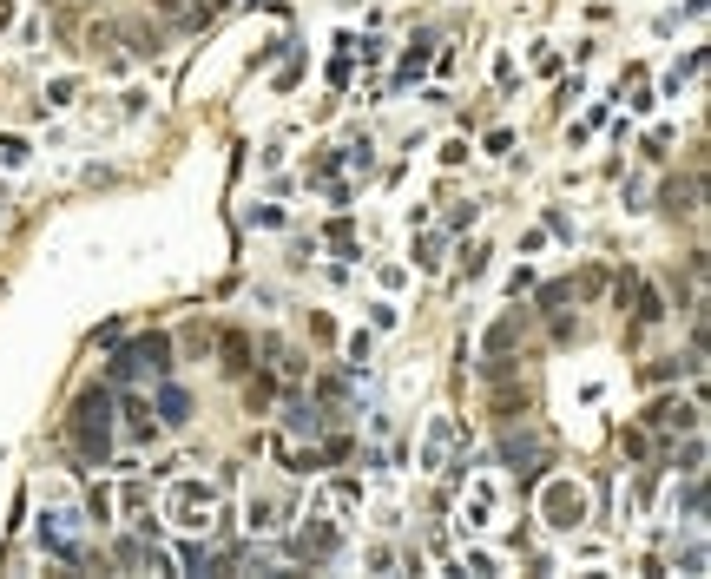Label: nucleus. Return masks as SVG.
Segmentation results:
<instances>
[{
  "label": "nucleus",
  "instance_id": "f257e3e1",
  "mask_svg": "<svg viewBox=\"0 0 711 579\" xmlns=\"http://www.w3.org/2000/svg\"><path fill=\"white\" fill-rule=\"evenodd\" d=\"M73 448L86 461H106L112 448V389H86L73 402Z\"/></svg>",
  "mask_w": 711,
  "mask_h": 579
},
{
  "label": "nucleus",
  "instance_id": "f03ea898",
  "mask_svg": "<svg viewBox=\"0 0 711 579\" xmlns=\"http://www.w3.org/2000/svg\"><path fill=\"white\" fill-rule=\"evenodd\" d=\"M119 349V356H112V369L106 376L112 382H139V376H165V369H172V336H139V343H112Z\"/></svg>",
  "mask_w": 711,
  "mask_h": 579
},
{
  "label": "nucleus",
  "instance_id": "7ed1b4c3",
  "mask_svg": "<svg viewBox=\"0 0 711 579\" xmlns=\"http://www.w3.org/2000/svg\"><path fill=\"white\" fill-rule=\"evenodd\" d=\"M540 514H547V527L567 533V527H580V520H586V494L573 481H553L547 494H540Z\"/></svg>",
  "mask_w": 711,
  "mask_h": 579
},
{
  "label": "nucleus",
  "instance_id": "20e7f679",
  "mask_svg": "<svg viewBox=\"0 0 711 579\" xmlns=\"http://www.w3.org/2000/svg\"><path fill=\"white\" fill-rule=\"evenodd\" d=\"M211 507H218V494H211L205 481H178L172 487V520H178V527H205Z\"/></svg>",
  "mask_w": 711,
  "mask_h": 579
},
{
  "label": "nucleus",
  "instance_id": "39448f33",
  "mask_svg": "<svg viewBox=\"0 0 711 579\" xmlns=\"http://www.w3.org/2000/svg\"><path fill=\"white\" fill-rule=\"evenodd\" d=\"M40 533H47V547L60 553V560H86V553H79V514H73V507H47Z\"/></svg>",
  "mask_w": 711,
  "mask_h": 579
},
{
  "label": "nucleus",
  "instance_id": "423d86ee",
  "mask_svg": "<svg viewBox=\"0 0 711 579\" xmlns=\"http://www.w3.org/2000/svg\"><path fill=\"white\" fill-rule=\"evenodd\" d=\"M501 461L514 474H540V461H547V441L540 435H501Z\"/></svg>",
  "mask_w": 711,
  "mask_h": 579
},
{
  "label": "nucleus",
  "instance_id": "0eeeda50",
  "mask_svg": "<svg viewBox=\"0 0 711 579\" xmlns=\"http://www.w3.org/2000/svg\"><path fill=\"white\" fill-rule=\"evenodd\" d=\"M336 547H343V533H336L330 520H310V527L297 533V553H303V560H330Z\"/></svg>",
  "mask_w": 711,
  "mask_h": 579
},
{
  "label": "nucleus",
  "instance_id": "6e6552de",
  "mask_svg": "<svg viewBox=\"0 0 711 579\" xmlns=\"http://www.w3.org/2000/svg\"><path fill=\"white\" fill-rule=\"evenodd\" d=\"M521 329H527V310H514V316H501V323L488 329V356H507V349L521 343Z\"/></svg>",
  "mask_w": 711,
  "mask_h": 579
},
{
  "label": "nucleus",
  "instance_id": "1a4fd4ad",
  "mask_svg": "<svg viewBox=\"0 0 711 579\" xmlns=\"http://www.w3.org/2000/svg\"><path fill=\"white\" fill-rule=\"evenodd\" d=\"M646 422H652V428H698V408H685V402H659Z\"/></svg>",
  "mask_w": 711,
  "mask_h": 579
},
{
  "label": "nucleus",
  "instance_id": "9d476101",
  "mask_svg": "<svg viewBox=\"0 0 711 579\" xmlns=\"http://www.w3.org/2000/svg\"><path fill=\"white\" fill-rule=\"evenodd\" d=\"M191 415V395L178 389V382H165V389H158V422H185Z\"/></svg>",
  "mask_w": 711,
  "mask_h": 579
},
{
  "label": "nucleus",
  "instance_id": "9b49d317",
  "mask_svg": "<svg viewBox=\"0 0 711 579\" xmlns=\"http://www.w3.org/2000/svg\"><path fill=\"white\" fill-rule=\"evenodd\" d=\"M284 415H290V435H316V428H323V422H316V408H303V402H290Z\"/></svg>",
  "mask_w": 711,
  "mask_h": 579
},
{
  "label": "nucleus",
  "instance_id": "f8f14e48",
  "mask_svg": "<svg viewBox=\"0 0 711 579\" xmlns=\"http://www.w3.org/2000/svg\"><path fill=\"white\" fill-rule=\"evenodd\" d=\"M251 527H257V533L277 527V501H251Z\"/></svg>",
  "mask_w": 711,
  "mask_h": 579
},
{
  "label": "nucleus",
  "instance_id": "ddd939ff",
  "mask_svg": "<svg viewBox=\"0 0 711 579\" xmlns=\"http://www.w3.org/2000/svg\"><path fill=\"white\" fill-rule=\"evenodd\" d=\"M126 422H132V435H152V408H145V402H126Z\"/></svg>",
  "mask_w": 711,
  "mask_h": 579
},
{
  "label": "nucleus",
  "instance_id": "4468645a",
  "mask_svg": "<svg viewBox=\"0 0 711 579\" xmlns=\"http://www.w3.org/2000/svg\"><path fill=\"white\" fill-rule=\"evenodd\" d=\"M86 514H93L99 527H106V520H112V494H106V487H93V501H86Z\"/></svg>",
  "mask_w": 711,
  "mask_h": 579
},
{
  "label": "nucleus",
  "instance_id": "2eb2a0df",
  "mask_svg": "<svg viewBox=\"0 0 711 579\" xmlns=\"http://www.w3.org/2000/svg\"><path fill=\"white\" fill-rule=\"evenodd\" d=\"M481 264H488V244H468V251H461V270H468V277H481Z\"/></svg>",
  "mask_w": 711,
  "mask_h": 579
},
{
  "label": "nucleus",
  "instance_id": "dca6fc26",
  "mask_svg": "<svg viewBox=\"0 0 711 579\" xmlns=\"http://www.w3.org/2000/svg\"><path fill=\"white\" fill-rule=\"evenodd\" d=\"M244 356H251V343H244V336H224V362H231V369H244Z\"/></svg>",
  "mask_w": 711,
  "mask_h": 579
},
{
  "label": "nucleus",
  "instance_id": "f3484780",
  "mask_svg": "<svg viewBox=\"0 0 711 579\" xmlns=\"http://www.w3.org/2000/svg\"><path fill=\"white\" fill-rule=\"evenodd\" d=\"M0 27H14V0H0Z\"/></svg>",
  "mask_w": 711,
  "mask_h": 579
},
{
  "label": "nucleus",
  "instance_id": "a211bd4d",
  "mask_svg": "<svg viewBox=\"0 0 711 579\" xmlns=\"http://www.w3.org/2000/svg\"><path fill=\"white\" fill-rule=\"evenodd\" d=\"M152 7H172V0H152Z\"/></svg>",
  "mask_w": 711,
  "mask_h": 579
}]
</instances>
